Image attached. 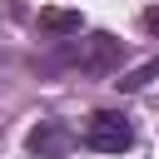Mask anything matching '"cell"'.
Listing matches in <instances>:
<instances>
[{"instance_id":"cell-5","label":"cell","mask_w":159,"mask_h":159,"mask_svg":"<svg viewBox=\"0 0 159 159\" xmlns=\"http://www.w3.org/2000/svg\"><path fill=\"white\" fill-rule=\"evenodd\" d=\"M149 80H159V60H144L139 70H129V75H124V80H114V84H119V89H144Z\"/></svg>"},{"instance_id":"cell-4","label":"cell","mask_w":159,"mask_h":159,"mask_svg":"<svg viewBox=\"0 0 159 159\" xmlns=\"http://www.w3.org/2000/svg\"><path fill=\"white\" fill-rule=\"evenodd\" d=\"M35 25H40V35H45V40H70V35H80V30H84V15H80V10H70V5H45Z\"/></svg>"},{"instance_id":"cell-3","label":"cell","mask_w":159,"mask_h":159,"mask_svg":"<svg viewBox=\"0 0 159 159\" xmlns=\"http://www.w3.org/2000/svg\"><path fill=\"white\" fill-rule=\"evenodd\" d=\"M30 154L35 159H65L70 154V144H75V129L65 124V119H40L35 129H30Z\"/></svg>"},{"instance_id":"cell-2","label":"cell","mask_w":159,"mask_h":159,"mask_svg":"<svg viewBox=\"0 0 159 159\" xmlns=\"http://www.w3.org/2000/svg\"><path fill=\"white\" fill-rule=\"evenodd\" d=\"M84 144L89 149H99V154H124L129 144H134V129H129V119L124 114H89L84 119Z\"/></svg>"},{"instance_id":"cell-1","label":"cell","mask_w":159,"mask_h":159,"mask_svg":"<svg viewBox=\"0 0 159 159\" xmlns=\"http://www.w3.org/2000/svg\"><path fill=\"white\" fill-rule=\"evenodd\" d=\"M70 65H80V75H114L119 70V60H124V40H114V35H84L70 55H65Z\"/></svg>"},{"instance_id":"cell-6","label":"cell","mask_w":159,"mask_h":159,"mask_svg":"<svg viewBox=\"0 0 159 159\" xmlns=\"http://www.w3.org/2000/svg\"><path fill=\"white\" fill-rule=\"evenodd\" d=\"M144 30H154V35H159V5H154V10H144Z\"/></svg>"}]
</instances>
